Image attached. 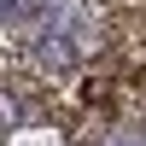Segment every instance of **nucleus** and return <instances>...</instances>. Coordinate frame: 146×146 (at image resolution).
Returning <instances> with one entry per match:
<instances>
[{"mask_svg": "<svg viewBox=\"0 0 146 146\" xmlns=\"http://www.w3.org/2000/svg\"><path fill=\"white\" fill-rule=\"evenodd\" d=\"M18 123V100H12V94H0V129H12Z\"/></svg>", "mask_w": 146, "mask_h": 146, "instance_id": "1", "label": "nucleus"}]
</instances>
